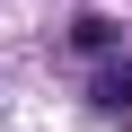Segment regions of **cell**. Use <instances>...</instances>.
I'll use <instances>...</instances> for the list:
<instances>
[{
	"mask_svg": "<svg viewBox=\"0 0 132 132\" xmlns=\"http://www.w3.org/2000/svg\"><path fill=\"white\" fill-rule=\"evenodd\" d=\"M97 97H106V106H132V62H123V71H106V79H97Z\"/></svg>",
	"mask_w": 132,
	"mask_h": 132,
	"instance_id": "obj_1",
	"label": "cell"
}]
</instances>
